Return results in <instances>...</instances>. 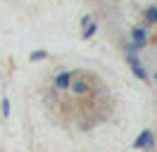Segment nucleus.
I'll use <instances>...</instances> for the list:
<instances>
[{
    "instance_id": "nucleus-1",
    "label": "nucleus",
    "mask_w": 157,
    "mask_h": 152,
    "mask_svg": "<svg viewBox=\"0 0 157 152\" xmlns=\"http://www.w3.org/2000/svg\"><path fill=\"white\" fill-rule=\"evenodd\" d=\"M131 38H133V45L140 48V45H145V40H147V31L143 26H136L133 33H131Z\"/></svg>"
},
{
    "instance_id": "nucleus-2",
    "label": "nucleus",
    "mask_w": 157,
    "mask_h": 152,
    "mask_svg": "<svg viewBox=\"0 0 157 152\" xmlns=\"http://www.w3.org/2000/svg\"><path fill=\"white\" fill-rule=\"evenodd\" d=\"M71 78H74V76L69 74V71H59V74H57V78H55V86H57L59 90H67V88H69V83H71Z\"/></svg>"
},
{
    "instance_id": "nucleus-3",
    "label": "nucleus",
    "mask_w": 157,
    "mask_h": 152,
    "mask_svg": "<svg viewBox=\"0 0 157 152\" xmlns=\"http://www.w3.org/2000/svg\"><path fill=\"white\" fill-rule=\"evenodd\" d=\"M150 140H152V133H150V131H143L140 135H138V140H136V147H147Z\"/></svg>"
},
{
    "instance_id": "nucleus-4",
    "label": "nucleus",
    "mask_w": 157,
    "mask_h": 152,
    "mask_svg": "<svg viewBox=\"0 0 157 152\" xmlns=\"http://www.w3.org/2000/svg\"><path fill=\"white\" fill-rule=\"evenodd\" d=\"M71 88H74V90H76V93H86V88H88V81H86V78H76V81H74V78H71Z\"/></svg>"
},
{
    "instance_id": "nucleus-6",
    "label": "nucleus",
    "mask_w": 157,
    "mask_h": 152,
    "mask_svg": "<svg viewBox=\"0 0 157 152\" xmlns=\"http://www.w3.org/2000/svg\"><path fill=\"white\" fill-rule=\"evenodd\" d=\"M2 114H5V116L10 114V102H7V100H2Z\"/></svg>"
},
{
    "instance_id": "nucleus-5",
    "label": "nucleus",
    "mask_w": 157,
    "mask_h": 152,
    "mask_svg": "<svg viewBox=\"0 0 157 152\" xmlns=\"http://www.w3.org/2000/svg\"><path fill=\"white\" fill-rule=\"evenodd\" d=\"M145 19L147 21H157V7H147L145 10Z\"/></svg>"
},
{
    "instance_id": "nucleus-7",
    "label": "nucleus",
    "mask_w": 157,
    "mask_h": 152,
    "mask_svg": "<svg viewBox=\"0 0 157 152\" xmlns=\"http://www.w3.org/2000/svg\"><path fill=\"white\" fill-rule=\"evenodd\" d=\"M43 57H45V52L38 50V52H33V55H31V59H43Z\"/></svg>"
}]
</instances>
